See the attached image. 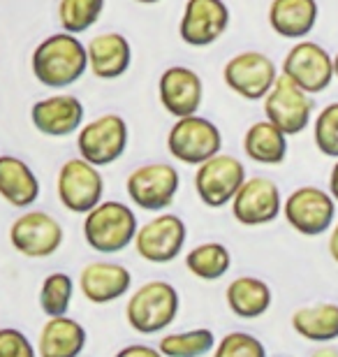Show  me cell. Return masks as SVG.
<instances>
[{
  "instance_id": "6da1fadb",
  "label": "cell",
  "mask_w": 338,
  "mask_h": 357,
  "mask_svg": "<svg viewBox=\"0 0 338 357\" xmlns=\"http://www.w3.org/2000/svg\"><path fill=\"white\" fill-rule=\"evenodd\" d=\"M33 77L42 86L61 91L77 84L89 70V49L77 35L54 33L42 40L31 56Z\"/></svg>"
},
{
  "instance_id": "7a4b0ae2",
  "label": "cell",
  "mask_w": 338,
  "mask_h": 357,
  "mask_svg": "<svg viewBox=\"0 0 338 357\" xmlns=\"http://www.w3.org/2000/svg\"><path fill=\"white\" fill-rule=\"evenodd\" d=\"M137 223L135 211L125 202L118 199H102L95 209H91L84 216V239L95 253L114 255L125 251L135 244Z\"/></svg>"
},
{
  "instance_id": "3957f363",
  "label": "cell",
  "mask_w": 338,
  "mask_h": 357,
  "mask_svg": "<svg viewBox=\"0 0 338 357\" xmlns=\"http://www.w3.org/2000/svg\"><path fill=\"white\" fill-rule=\"evenodd\" d=\"M181 309V295L169 281L141 283L130 292L125 306V320L137 334H158L164 327L174 325Z\"/></svg>"
},
{
  "instance_id": "277c9868",
  "label": "cell",
  "mask_w": 338,
  "mask_h": 357,
  "mask_svg": "<svg viewBox=\"0 0 338 357\" xmlns=\"http://www.w3.org/2000/svg\"><path fill=\"white\" fill-rule=\"evenodd\" d=\"M222 149L220 128L199 114L176 119L167 135V151L183 165L199 167L208 158L218 155Z\"/></svg>"
},
{
  "instance_id": "5b68a950",
  "label": "cell",
  "mask_w": 338,
  "mask_h": 357,
  "mask_svg": "<svg viewBox=\"0 0 338 357\" xmlns=\"http://www.w3.org/2000/svg\"><path fill=\"white\" fill-rule=\"evenodd\" d=\"M130 142V130L121 114H102L84 123L77 135V151L79 158L89 160L95 167L114 165L123 158Z\"/></svg>"
},
{
  "instance_id": "8992f818",
  "label": "cell",
  "mask_w": 338,
  "mask_h": 357,
  "mask_svg": "<svg viewBox=\"0 0 338 357\" xmlns=\"http://www.w3.org/2000/svg\"><path fill=\"white\" fill-rule=\"evenodd\" d=\"M283 216L294 232L304 237H320L334 227L336 199L318 185H299L283 202Z\"/></svg>"
},
{
  "instance_id": "52a82bcc",
  "label": "cell",
  "mask_w": 338,
  "mask_h": 357,
  "mask_svg": "<svg viewBox=\"0 0 338 357\" xmlns=\"http://www.w3.org/2000/svg\"><path fill=\"white\" fill-rule=\"evenodd\" d=\"M181 188V176L171 162H146L125 178L128 197L144 211H164Z\"/></svg>"
},
{
  "instance_id": "ba28073f",
  "label": "cell",
  "mask_w": 338,
  "mask_h": 357,
  "mask_svg": "<svg viewBox=\"0 0 338 357\" xmlns=\"http://www.w3.org/2000/svg\"><path fill=\"white\" fill-rule=\"evenodd\" d=\"M188 225L176 213H160L146 220L135 237V251L151 265H167L183 253Z\"/></svg>"
},
{
  "instance_id": "9c48e42d",
  "label": "cell",
  "mask_w": 338,
  "mask_h": 357,
  "mask_svg": "<svg viewBox=\"0 0 338 357\" xmlns=\"http://www.w3.org/2000/svg\"><path fill=\"white\" fill-rule=\"evenodd\" d=\"M56 192L61 204L72 213L86 216L91 209L102 202L105 197V178L100 167L91 165L84 158H70L61 165L56 178Z\"/></svg>"
},
{
  "instance_id": "30bf717a",
  "label": "cell",
  "mask_w": 338,
  "mask_h": 357,
  "mask_svg": "<svg viewBox=\"0 0 338 357\" xmlns=\"http://www.w3.org/2000/svg\"><path fill=\"white\" fill-rule=\"evenodd\" d=\"M63 239H66L63 225L47 211L28 209L14 218V223L10 225V244L24 258H52L63 246Z\"/></svg>"
},
{
  "instance_id": "8fae6325",
  "label": "cell",
  "mask_w": 338,
  "mask_h": 357,
  "mask_svg": "<svg viewBox=\"0 0 338 357\" xmlns=\"http://www.w3.org/2000/svg\"><path fill=\"white\" fill-rule=\"evenodd\" d=\"M313 98L304 89H299L290 77L280 73L276 84L264 98V116L290 137V135H299L308 128L313 116Z\"/></svg>"
},
{
  "instance_id": "7c38bea8",
  "label": "cell",
  "mask_w": 338,
  "mask_h": 357,
  "mask_svg": "<svg viewBox=\"0 0 338 357\" xmlns=\"http://www.w3.org/2000/svg\"><path fill=\"white\" fill-rule=\"evenodd\" d=\"M283 75L308 96L327 91L334 82V56L313 40H299L283 61Z\"/></svg>"
},
{
  "instance_id": "4fadbf2b",
  "label": "cell",
  "mask_w": 338,
  "mask_h": 357,
  "mask_svg": "<svg viewBox=\"0 0 338 357\" xmlns=\"http://www.w3.org/2000/svg\"><path fill=\"white\" fill-rule=\"evenodd\" d=\"M246 167L239 158L229 153H218L197 167L195 172V190L197 197L211 209H220L232 204L234 195L246 181Z\"/></svg>"
},
{
  "instance_id": "5bb4252c",
  "label": "cell",
  "mask_w": 338,
  "mask_h": 357,
  "mask_svg": "<svg viewBox=\"0 0 338 357\" xmlns=\"http://www.w3.org/2000/svg\"><path fill=\"white\" fill-rule=\"evenodd\" d=\"M225 86L243 100H264L278 79V70L267 54L241 52L222 68Z\"/></svg>"
},
{
  "instance_id": "9a60e30c",
  "label": "cell",
  "mask_w": 338,
  "mask_h": 357,
  "mask_svg": "<svg viewBox=\"0 0 338 357\" xmlns=\"http://www.w3.org/2000/svg\"><path fill=\"white\" fill-rule=\"evenodd\" d=\"M283 213V195L276 181L267 176H250L232 199V216L246 227L273 223Z\"/></svg>"
},
{
  "instance_id": "2e32d148",
  "label": "cell",
  "mask_w": 338,
  "mask_h": 357,
  "mask_svg": "<svg viewBox=\"0 0 338 357\" xmlns=\"http://www.w3.org/2000/svg\"><path fill=\"white\" fill-rule=\"evenodd\" d=\"M229 26L225 0H185L178 35L188 47L202 49L218 42Z\"/></svg>"
},
{
  "instance_id": "e0dca14e",
  "label": "cell",
  "mask_w": 338,
  "mask_h": 357,
  "mask_svg": "<svg viewBox=\"0 0 338 357\" xmlns=\"http://www.w3.org/2000/svg\"><path fill=\"white\" fill-rule=\"evenodd\" d=\"M158 98L164 112L174 119L192 116L202 107L204 82L195 70L183 66H171L160 75L158 82Z\"/></svg>"
},
{
  "instance_id": "ac0fdd59",
  "label": "cell",
  "mask_w": 338,
  "mask_h": 357,
  "mask_svg": "<svg viewBox=\"0 0 338 357\" xmlns=\"http://www.w3.org/2000/svg\"><path fill=\"white\" fill-rule=\"evenodd\" d=\"M77 285L91 304H112L132 288V274L121 262L95 260L79 271Z\"/></svg>"
},
{
  "instance_id": "d6986e66",
  "label": "cell",
  "mask_w": 338,
  "mask_h": 357,
  "mask_svg": "<svg viewBox=\"0 0 338 357\" xmlns=\"http://www.w3.org/2000/svg\"><path fill=\"white\" fill-rule=\"evenodd\" d=\"M31 121L35 130L47 137H68L82 130L84 126V105L77 96L56 93L42 98L31 107Z\"/></svg>"
},
{
  "instance_id": "ffe728a7",
  "label": "cell",
  "mask_w": 338,
  "mask_h": 357,
  "mask_svg": "<svg viewBox=\"0 0 338 357\" xmlns=\"http://www.w3.org/2000/svg\"><path fill=\"white\" fill-rule=\"evenodd\" d=\"M89 70L98 79H118L132 63V47L121 33H100L89 45Z\"/></svg>"
},
{
  "instance_id": "44dd1931",
  "label": "cell",
  "mask_w": 338,
  "mask_h": 357,
  "mask_svg": "<svg viewBox=\"0 0 338 357\" xmlns=\"http://www.w3.org/2000/svg\"><path fill=\"white\" fill-rule=\"evenodd\" d=\"M89 344V332L70 316L47 318L38 334V357H79Z\"/></svg>"
},
{
  "instance_id": "7402d4cb",
  "label": "cell",
  "mask_w": 338,
  "mask_h": 357,
  "mask_svg": "<svg viewBox=\"0 0 338 357\" xmlns=\"http://www.w3.org/2000/svg\"><path fill=\"white\" fill-rule=\"evenodd\" d=\"M0 197L17 209H31L40 197V178L19 155H0Z\"/></svg>"
},
{
  "instance_id": "603a6c76",
  "label": "cell",
  "mask_w": 338,
  "mask_h": 357,
  "mask_svg": "<svg viewBox=\"0 0 338 357\" xmlns=\"http://www.w3.org/2000/svg\"><path fill=\"white\" fill-rule=\"evenodd\" d=\"M320 17L318 0H271L269 26L285 40H304Z\"/></svg>"
},
{
  "instance_id": "cb8c5ba5",
  "label": "cell",
  "mask_w": 338,
  "mask_h": 357,
  "mask_svg": "<svg viewBox=\"0 0 338 357\" xmlns=\"http://www.w3.org/2000/svg\"><path fill=\"white\" fill-rule=\"evenodd\" d=\"M225 302H227V309L232 311L236 318L255 320L271 309L273 292L269 288V283L262 281V278L236 276L225 288Z\"/></svg>"
},
{
  "instance_id": "d4e9b609",
  "label": "cell",
  "mask_w": 338,
  "mask_h": 357,
  "mask_svg": "<svg viewBox=\"0 0 338 357\" xmlns=\"http://www.w3.org/2000/svg\"><path fill=\"white\" fill-rule=\"evenodd\" d=\"M292 330L313 344H332L338 339V304L320 302L301 306L290 318Z\"/></svg>"
},
{
  "instance_id": "484cf974",
  "label": "cell",
  "mask_w": 338,
  "mask_h": 357,
  "mask_svg": "<svg viewBox=\"0 0 338 357\" xmlns=\"http://www.w3.org/2000/svg\"><path fill=\"white\" fill-rule=\"evenodd\" d=\"M243 153L260 165H280L287 158V135L267 119L257 121L243 135Z\"/></svg>"
},
{
  "instance_id": "4316f807",
  "label": "cell",
  "mask_w": 338,
  "mask_h": 357,
  "mask_svg": "<svg viewBox=\"0 0 338 357\" xmlns=\"http://www.w3.org/2000/svg\"><path fill=\"white\" fill-rule=\"evenodd\" d=\"M232 267V253L220 241H204L185 253V269L202 281H218Z\"/></svg>"
},
{
  "instance_id": "83f0119b",
  "label": "cell",
  "mask_w": 338,
  "mask_h": 357,
  "mask_svg": "<svg viewBox=\"0 0 338 357\" xmlns=\"http://www.w3.org/2000/svg\"><path fill=\"white\" fill-rule=\"evenodd\" d=\"M215 344H218V339H215L213 330L195 327V330L164 334L158 341V348L164 357H204L213 353Z\"/></svg>"
},
{
  "instance_id": "f1b7e54d",
  "label": "cell",
  "mask_w": 338,
  "mask_h": 357,
  "mask_svg": "<svg viewBox=\"0 0 338 357\" xmlns=\"http://www.w3.org/2000/svg\"><path fill=\"white\" fill-rule=\"evenodd\" d=\"M75 290L77 283L75 278L66 271H52L49 276H45V281L40 285V309L47 318H59V316H68L70 304L75 299Z\"/></svg>"
},
{
  "instance_id": "f546056e",
  "label": "cell",
  "mask_w": 338,
  "mask_h": 357,
  "mask_svg": "<svg viewBox=\"0 0 338 357\" xmlns=\"http://www.w3.org/2000/svg\"><path fill=\"white\" fill-rule=\"evenodd\" d=\"M105 12V0H61L59 24L70 35H82L98 24Z\"/></svg>"
},
{
  "instance_id": "4dcf8cb0",
  "label": "cell",
  "mask_w": 338,
  "mask_h": 357,
  "mask_svg": "<svg viewBox=\"0 0 338 357\" xmlns=\"http://www.w3.org/2000/svg\"><path fill=\"white\" fill-rule=\"evenodd\" d=\"M313 139L322 155L338 160V102L322 107L313 123Z\"/></svg>"
},
{
  "instance_id": "1f68e13d",
  "label": "cell",
  "mask_w": 338,
  "mask_h": 357,
  "mask_svg": "<svg viewBox=\"0 0 338 357\" xmlns=\"http://www.w3.org/2000/svg\"><path fill=\"white\" fill-rule=\"evenodd\" d=\"M213 357H267V348L250 332H227L215 344Z\"/></svg>"
},
{
  "instance_id": "d6a6232c",
  "label": "cell",
  "mask_w": 338,
  "mask_h": 357,
  "mask_svg": "<svg viewBox=\"0 0 338 357\" xmlns=\"http://www.w3.org/2000/svg\"><path fill=\"white\" fill-rule=\"evenodd\" d=\"M0 357H38V348L17 327H0Z\"/></svg>"
},
{
  "instance_id": "836d02e7",
  "label": "cell",
  "mask_w": 338,
  "mask_h": 357,
  "mask_svg": "<svg viewBox=\"0 0 338 357\" xmlns=\"http://www.w3.org/2000/svg\"><path fill=\"white\" fill-rule=\"evenodd\" d=\"M114 357H164L158 346H146V344H130L114 355Z\"/></svg>"
},
{
  "instance_id": "e575fe53",
  "label": "cell",
  "mask_w": 338,
  "mask_h": 357,
  "mask_svg": "<svg viewBox=\"0 0 338 357\" xmlns=\"http://www.w3.org/2000/svg\"><path fill=\"white\" fill-rule=\"evenodd\" d=\"M327 248H329V255H332V260L338 265V223L332 227V234H329V244H327Z\"/></svg>"
},
{
  "instance_id": "d590c367",
  "label": "cell",
  "mask_w": 338,
  "mask_h": 357,
  "mask_svg": "<svg viewBox=\"0 0 338 357\" xmlns=\"http://www.w3.org/2000/svg\"><path fill=\"white\" fill-rule=\"evenodd\" d=\"M329 192H332V197L336 199V204H338V160L334 162L332 172H329Z\"/></svg>"
},
{
  "instance_id": "8d00e7d4",
  "label": "cell",
  "mask_w": 338,
  "mask_h": 357,
  "mask_svg": "<svg viewBox=\"0 0 338 357\" xmlns=\"http://www.w3.org/2000/svg\"><path fill=\"white\" fill-rule=\"evenodd\" d=\"M311 357H338V348L334 346H320L311 353Z\"/></svg>"
},
{
  "instance_id": "74e56055",
  "label": "cell",
  "mask_w": 338,
  "mask_h": 357,
  "mask_svg": "<svg viewBox=\"0 0 338 357\" xmlns=\"http://www.w3.org/2000/svg\"><path fill=\"white\" fill-rule=\"evenodd\" d=\"M137 3H141V5H155V3H160V0H137Z\"/></svg>"
},
{
  "instance_id": "f35d334b",
  "label": "cell",
  "mask_w": 338,
  "mask_h": 357,
  "mask_svg": "<svg viewBox=\"0 0 338 357\" xmlns=\"http://www.w3.org/2000/svg\"><path fill=\"white\" fill-rule=\"evenodd\" d=\"M334 75H336V79H338V54L334 56Z\"/></svg>"
}]
</instances>
